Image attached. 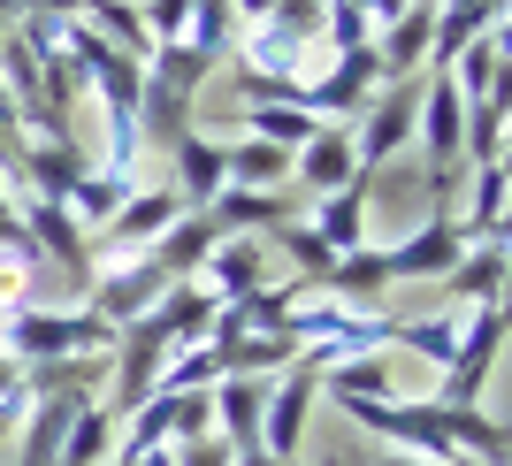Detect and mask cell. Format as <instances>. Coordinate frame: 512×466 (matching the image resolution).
<instances>
[{"mask_svg":"<svg viewBox=\"0 0 512 466\" xmlns=\"http://www.w3.org/2000/svg\"><path fill=\"white\" fill-rule=\"evenodd\" d=\"M398 8H413V0H360V16H367V23H390Z\"/></svg>","mask_w":512,"mask_h":466,"instance_id":"e575fe53","label":"cell"},{"mask_svg":"<svg viewBox=\"0 0 512 466\" xmlns=\"http://www.w3.org/2000/svg\"><path fill=\"white\" fill-rule=\"evenodd\" d=\"M222 169H230L237 191H291V153L268 146V138H237V146H222Z\"/></svg>","mask_w":512,"mask_h":466,"instance_id":"cb8c5ba5","label":"cell"},{"mask_svg":"<svg viewBox=\"0 0 512 466\" xmlns=\"http://www.w3.org/2000/svg\"><path fill=\"white\" fill-rule=\"evenodd\" d=\"M85 31H92V39H107L115 54H130V62H146V54H153L138 0H85Z\"/></svg>","mask_w":512,"mask_h":466,"instance_id":"d4e9b609","label":"cell"},{"mask_svg":"<svg viewBox=\"0 0 512 466\" xmlns=\"http://www.w3.org/2000/svg\"><path fill=\"white\" fill-rule=\"evenodd\" d=\"M444 85L459 92V100H490V92H505V23L474 31V39L451 54V62H444Z\"/></svg>","mask_w":512,"mask_h":466,"instance_id":"d6986e66","label":"cell"},{"mask_svg":"<svg viewBox=\"0 0 512 466\" xmlns=\"http://www.w3.org/2000/svg\"><path fill=\"white\" fill-rule=\"evenodd\" d=\"M138 16H146L153 46H176V39H184V23H192V0H138Z\"/></svg>","mask_w":512,"mask_h":466,"instance_id":"d6a6232c","label":"cell"},{"mask_svg":"<svg viewBox=\"0 0 512 466\" xmlns=\"http://www.w3.org/2000/svg\"><path fill=\"white\" fill-rule=\"evenodd\" d=\"M77 405H85L77 390H46V398H31L16 466H54V459H62V436H69V421H77Z\"/></svg>","mask_w":512,"mask_h":466,"instance_id":"ffe728a7","label":"cell"},{"mask_svg":"<svg viewBox=\"0 0 512 466\" xmlns=\"http://www.w3.org/2000/svg\"><path fill=\"white\" fill-rule=\"evenodd\" d=\"M306 230L329 245V253H352L367 230V176H352L344 191H329V199H314V214H306Z\"/></svg>","mask_w":512,"mask_h":466,"instance_id":"7402d4cb","label":"cell"},{"mask_svg":"<svg viewBox=\"0 0 512 466\" xmlns=\"http://www.w3.org/2000/svg\"><path fill=\"white\" fill-rule=\"evenodd\" d=\"M467 314H474V306H459V314H421V321H398V337H390V344H406V352H421V360L451 367V352H459V337H467Z\"/></svg>","mask_w":512,"mask_h":466,"instance_id":"83f0119b","label":"cell"},{"mask_svg":"<svg viewBox=\"0 0 512 466\" xmlns=\"http://www.w3.org/2000/svg\"><path fill=\"white\" fill-rule=\"evenodd\" d=\"M0 344L16 367H54V360H85V352H115V321H100L92 306H16L0 321Z\"/></svg>","mask_w":512,"mask_h":466,"instance_id":"6da1fadb","label":"cell"},{"mask_svg":"<svg viewBox=\"0 0 512 466\" xmlns=\"http://www.w3.org/2000/svg\"><path fill=\"white\" fill-rule=\"evenodd\" d=\"M214 237H222V230H214L207 214H199V207H184V214L169 222V230H161V237L146 245V260H153V268H161L169 283H199V268H207V253H214Z\"/></svg>","mask_w":512,"mask_h":466,"instance_id":"e0dca14e","label":"cell"},{"mask_svg":"<svg viewBox=\"0 0 512 466\" xmlns=\"http://www.w3.org/2000/svg\"><path fill=\"white\" fill-rule=\"evenodd\" d=\"M169 291V276H161V268H153L146 253H130L123 268H100V276H92V291H85V306L100 321H115V329H123V321H138L153 306V298Z\"/></svg>","mask_w":512,"mask_h":466,"instance_id":"9c48e42d","label":"cell"},{"mask_svg":"<svg viewBox=\"0 0 512 466\" xmlns=\"http://www.w3.org/2000/svg\"><path fill=\"white\" fill-rule=\"evenodd\" d=\"M459 161L482 169V161H505V92L490 100H467V123H459Z\"/></svg>","mask_w":512,"mask_h":466,"instance_id":"4316f807","label":"cell"},{"mask_svg":"<svg viewBox=\"0 0 512 466\" xmlns=\"http://www.w3.org/2000/svg\"><path fill=\"white\" fill-rule=\"evenodd\" d=\"M169 169H176V199L184 207H207L214 191L230 184V169H222V138H207V130H176L169 138Z\"/></svg>","mask_w":512,"mask_h":466,"instance_id":"9a60e30c","label":"cell"},{"mask_svg":"<svg viewBox=\"0 0 512 466\" xmlns=\"http://www.w3.org/2000/svg\"><path fill=\"white\" fill-rule=\"evenodd\" d=\"M329 398H337V413H352V405H398V390H390V360L383 352H352V360H337L329 375H314Z\"/></svg>","mask_w":512,"mask_h":466,"instance_id":"44dd1931","label":"cell"},{"mask_svg":"<svg viewBox=\"0 0 512 466\" xmlns=\"http://www.w3.org/2000/svg\"><path fill=\"white\" fill-rule=\"evenodd\" d=\"M383 92V62H375V39L352 46V54H337V69L321 77V85H306V115H321V123H360V107Z\"/></svg>","mask_w":512,"mask_h":466,"instance_id":"ba28073f","label":"cell"},{"mask_svg":"<svg viewBox=\"0 0 512 466\" xmlns=\"http://www.w3.org/2000/svg\"><path fill=\"white\" fill-rule=\"evenodd\" d=\"M199 214H207L222 237H268L276 222H291V191H237V184H222Z\"/></svg>","mask_w":512,"mask_h":466,"instance_id":"ac0fdd59","label":"cell"},{"mask_svg":"<svg viewBox=\"0 0 512 466\" xmlns=\"http://www.w3.org/2000/svg\"><path fill=\"white\" fill-rule=\"evenodd\" d=\"M230 466H283V459H268V451H237Z\"/></svg>","mask_w":512,"mask_h":466,"instance_id":"d590c367","label":"cell"},{"mask_svg":"<svg viewBox=\"0 0 512 466\" xmlns=\"http://www.w3.org/2000/svg\"><path fill=\"white\" fill-rule=\"evenodd\" d=\"M497 352H505V306H474L467 337H459L444 382H436V405H444V413H467V405L482 398V375L497 367Z\"/></svg>","mask_w":512,"mask_h":466,"instance_id":"5b68a950","label":"cell"},{"mask_svg":"<svg viewBox=\"0 0 512 466\" xmlns=\"http://www.w3.org/2000/svg\"><path fill=\"white\" fill-rule=\"evenodd\" d=\"M207 77H214L207 54H192V46H153L146 85H138V138H161V146H169L176 130H192V100H199Z\"/></svg>","mask_w":512,"mask_h":466,"instance_id":"7a4b0ae2","label":"cell"},{"mask_svg":"<svg viewBox=\"0 0 512 466\" xmlns=\"http://www.w3.org/2000/svg\"><path fill=\"white\" fill-rule=\"evenodd\" d=\"M176 214H184V199H176L169 184H138L123 207L107 214V245H115V253H146V245L169 230Z\"/></svg>","mask_w":512,"mask_h":466,"instance_id":"5bb4252c","label":"cell"},{"mask_svg":"<svg viewBox=\"0 0 512 466\" xmlns=\"http://www.w3.org/2000/svg\"><path fill=\"white\" fill-rule=\"evenodd\" d=\"M314 398H321V382L306 375L299 360L283 367V375H268V405H260V451H268V459L299 466L306 421H314Z\"/></svg>","mask_w":512,"mask_h":466,"instance_id":"8992f818","label":"cell"},{"mask_svg":"<svg viewBox=\"0 0 512 466\" xmlns=\"http://www.w3.org/2000/svg\"><path fill=\"white\" fill-rule=\"evenodd\" d=\"M459 123H467V100L444 85V69H428V77H421V107H413V146H421L428 176L459 169Z\"/></svg>","mask_w":512,"mask_h":466,"instance_id":"52a82bcc","label":"cell"},{"mask_svg":"<svg viewBox=\"0 0 512 466\" xmlns=\"http://www.w3.org/2000/svg\"><path fill=\"white\" fill-rule=\"evenodd\" d=\"M505 191H512L505 161H482V169L467 176L459 207H451V222H459V237H467V245H497V237H505Z\"/></svg>","mask_w":512,"mask_h":466,"instance_id":"2e32d148","label":"cell"},{"mask_svg":"<svg viewBox=\"0 0 512 466\" xmlns=\"http://www.w3.org/2000/svg\"><path fill=\"white\" fill-rule=\"evenodd\" d=\"M176 46H192V54H207L214 69L230 62V46H237V16H230V0H192V23H184V39Z\"/></svg>","mask_w":512,"mask_h":466,"instance_id":"f546056e","label":"cell"},{"mask_svg":"<svg viewBox=\"0 0 512 466\" xmlns=\"http://www.w3.org/2000/svg\"><path fill=\"white\" fill-rule=\"evenodd\" d=\"M268 237H276L283 253H291V268H299V283H321V276H329V268H337V253H329V245H321V237L306 230L299 214H291V222H276V230H268Z\"/></svg>","mask_w":512,"mask_h":466,"instance_id":"4dcf8cb0","label":"cell"},{"mask_svg":"<svg viewBox=\"0 0 512 466\" xmlns=\"http://www.w3.org/2000/svg\"><path fill=\"white\" fill-rule=\"evenodd\" d=\"M176 466H230V444H222V436H199V444H176Z\"/></svg>","mask_w":512,"mask_h":466,"instance_id":"836d02e7","label":"cell"},{"mask_svg":"<svg viewBox=\"0 0 512 466\" xmlns=\"http://www.w3.org/2000/svg\"><path fill=\"white\" fill-rule=\"evenodd\" d=\"M214 314H222V298H214L207 283H169V291L153 298V306H146L138 321H146V329H153L161 344H169V352H184V344H207Z\"/></svg>","mask_w":512,"mask_h":466,"instance_id":"30bf717a","label":"cell"},{"mask_svg":"<svg viewBox=\"0 0 512 466\" xmlns=\"http://www.w3.org/2000/svg\"><path fill=\"white\" fill-rule=\"evenodd\" d=\"M375 466H428V459H406V451H383Z\"/></svg>","mask_w":512,"mask_h":466,"instance_id":"8d00e7d4","label":"cell"},{"mask_svg":"<svg viewBox=\"0 0 512 466\" xmlns=\"http://www.w3.org/2000/svg\"><path fill=\"white\" fill-rule=\"evenodd\" d=\"M107 451H115V413H107L100 398H85V405H77V421H69V436H62V459H54V466H107Z\"/></svg>","mask_w":512,"mask_h":466,"instance_id":"484cf974","label":"cell"},{"mask_svg":"<svg viewBox=\"0 0 512 466\" xmlns=\"http://www.w3.org/2000/svg\"><path fill=\"white\" fill-rule=\"evenodd\" d=\"M413 107H421V77L383 85L375 100L360 107V123H344V130H352V161H360V176H375L383 161L413 153Z\"/></svg>","mask_w":512,"mask_h":466,"instance_id":"277c9868","label":"cell"},{"mask_svg":"<svg viewBox=\"0 0 512 466\" xmlns=\"http://www.w3.org/2000/svg\"><path fill=\"white\" fill-rule=\"evenodd\" d=\"M444 283H451L459 306H505V237H497V245H467Z\"/></svg>","mask_w":512,"mask_h":466,"instance_id":"603a6c76","label":"cell"},{"mask_svg":"<svg viewBox=\"0 0 512 466\" xmlns=\"http://www.w3.org/2000/svg\"><path fill=\"white\" fill-rule=\"evenodd\" d=\"M214 382H222V352L214 344H184L161 367V390H214Z\"/></svg>","mask_w":512,"mask_h":466,"instance_id":"1f68e13d","label":"cell"},{"mask_svg":"<svg viewBox=\"0 0 512 466\" xmlns=\"http://www.w3.org/2000/svg\"><path fill=\"white\" fill-rule=\"evenodd\" d=\"M459 253H467V237L451 222V184H436V207L421 214V230H406L383 253V268H390V283H444L459 268Z\"/></svg>","mask_w":512,"mask_h":466,"instance_id":"3957f363","label":"cell"},{"mask_svg":"<svg viewBox=\"0 0 512 466\" xmlns=\"http://www.w3.org/2000/svg\"><path fill=\"white\" fill-rule=\"evenodd\" d=\"M360 176V161H352V130L344 123H321L314 138H306L299 153H291V184L314 191V199H329V191H344Z\"/></svg>","mask_w":512,"mask_h":466,"instance_id":"4fadbf2b","label":"cell"},{"mask_svg":"<svg viewBox=\"0 0 512 466\" xmlns=\"http://www.w3.org/2000/svg\"><path fill=\"white\" fill-rule=\"evenodd\" d=\"M321 130V115H306L299 100H276V107H245V138H268V146L299 153L306 138Z\"/></svg>","mask_w":512,"mask_h":466,"instance_id":"f1b7e54d","label":"cell"},{"mask_svg":"<svg viewBox=\"0 0 512 466\" xmlns=\"http://www.w3.org/2000/svg\"><path fill=\"white\" fill-rule=\"evenodd\" d=\"M199 283H207L222 306L268 291V237H214V253H207V268H199Z\"/></svg>","mask_w":512,"mask_h":466,"instance_id":"8fae6325","label":"cell"},{"mask_svg":"<svg viewBox=\"0 0 512 466\" xmlns=\"http://www.w3.org/2000/svg\"><path fill=\"white\" fill-rule=\"evenodd\" d=\"M260 405H268V382L260 375H222L207 390V413H214V436L237 451H260Z\"/></svg>","mask_w":512,"mask_h":466,"instance_id":"7c38bea8","label":"cell"}]
</instances>
